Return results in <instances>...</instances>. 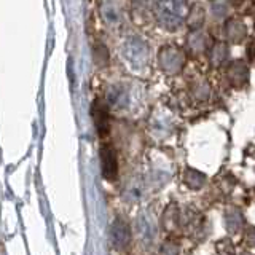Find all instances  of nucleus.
Segmentation results:
<instances>
[{
	"mask_svg": "<svg viewBox=\"0 0 255 255\" xmlns=\"http://www.w3.org/2000/svg\"><path fill=\"white\" fill-rule=\"evenodd\" d=\"M91 115L94 120L96 129H98L101 137L107 135V132H109V112H107L106 104H102L101 101H96L91 107Z\"/></svg>",
	"mask_w": 255,
	"mask_h": 255,
	"instance_id": "5",
	"label": "nucleus"
},
{
	"mask_svg": "<svg viewBox=\"0 0 255 255\" xmlns=\"http://www.w3.org/2000/svg\"><path fill=\"white\" fill-rule=\"evenodd\" d=\"M155 10L158 22L169 30L180 27L187 16L185 0H156Z\"/></svg>",
	"mask_w": 255,
	"mask_h": 255,
	"instance_id": "1",
	"label": "nucleus"
},
{
	"mask_svg": "<svg viewBox=\"0 0 255 255\" xmlns=\"http://www.w3.org/2000/svg\"><path fill=\"white\" fill-rule=\"evenodd\" d=\"M101 11L104 21L112 24V26L120 24V21H122V13H120V8L117 6V2H114V0H104Z\"/></svg>",
	"mask_w": 255,
	"mask_h": 255,
	"instance_id": "6",
	"label": "nucleus"
},
{
	"mask_svg": "<svg viewBox=\"0 0 255 255\" xmlns=\"http://www.w3.org/2000/svg\"><path fill=\"white\" fill-rule=\"evenodd\" d=\"M151 0H132V6L139 8V10H147Z\"/></svg>",
	"mask_w": 255,
	"mask_h": 255,
	"instance_id": "9",
	"label": "nucleus"
},
{
	"mask_svg": "<svg viewBox=\"0 0 255 255\" xmlns=\"http://www.w3.org/2000/svg\"><path fill=\"white\" fill-rule=\"evenodd\" d=\"M101 167H102V175L107 180H115L118 174V161H117V153L112 145L106 143L101 147Z\"/></svg>",
	"mask_w": 255,
	"mask_h": 255,
	"instance_id": "4",
	"label": "nucleus"
},
{
	"mask_svg": "<svg viewBox=\"0 0 255 255\" xmlns=\"http://www.w3.org/2000/svg\"><path fill=\"white\" fill-rule=\"evenodd\" d=\"M123 59L126 61L128 67L131 70L142 72L148 66V59H150V51L147 43L137 37L128 38L123 46Z\"/></svg>",
	"mask_w": 255,
	"mask_h": 255,
	"instance_id": "2",
	"label": "nucleus"
},
{
	"mask_svg": "<svg viewBox=\"0 0 255 255\" xmlns=\"http://www.w3.org/2000/svg\"><path fill=\"white\" fill-rule=\"evenodd\" d=\"M159 67H161L166 74H177L183 67V56L179 50L172 46H166L159 51L158 56Z\"/></svg>",
	"mask_w": 255,
	"mask_h": 255,
	"instance_id": "3",
	"label": "nucleus"
},
{
	"mask_svg": "<svg viewBox=\"0 0 255 255\" xmlns=\"http://www.w3.org/2000/svg\"><path fill=\"white\" fill-rule=\"evenodd\" d=\"M94 61L96 64H99V66H106L107 61H109V51L107 48L104 45H96L94 46Z\"/></svg>",
	"mask_w": 255,
	"mask_h": 255,
	"instance_id": "7",
	"label": "nucleus"
},
{
	"mask_svg": "<svg viewBox=\"0 0 255 255\" xmlns=\"http://www.w3.org/2000/svg\"><path fill=\"white\" fill-rule=\"evenodd\" d=\"M190 45H191V48H193L195 51L203 50V48H204V37H203V34H199V32H196V34L191 35V38H190Z\"/></svg>",
	"mask_w": 255,
	"mask_h": 255,
	"instance_id": "8",
	"label": "nucleus"
}]
</instances>
